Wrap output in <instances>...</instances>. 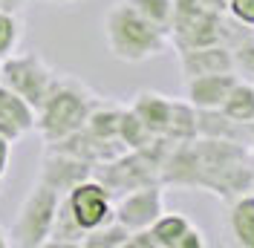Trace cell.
<instances>
[{"label":"cell","mask_w":254,"mask_h":248,"mask_svg":"<svg viewBox=\"0 0 254 248\" xmlns=\"http://www.w3.org/2000/svg\"><path fill=\"white\" fill-rule=\"evenodd\" d=\"M61 193L52 190L49 185L38 182L26 193V199L17 211V219L9 231V240L12 246L17 248H44L49 240V231H52V222H55V214L61 208Z\"/></svg>","instance_id":"obj_4"},{"label":"cell","mask_w":254,"mask_h":248,"mask_svg":"<svg viewBox=\"0 0 254 248\" xmlns=\"http://www.w3.org/2000/svg\"><path fill=\"white\" fill-rule=\"evenodd\" d=\"M119 139H122V144L127 150H142V147H147L150 141L156 139V133L130 107H125L122 110V122H119Z\"/></svg>","instance_id":"obj_21"},{"label":"cell","mask_w":254,"mask_h":248,"mask_svg":"<svg viewBox=\"0 0 254 248\" xmlns=\"http://www.w3.org/2000/svg\"><path fill=\"white\" fill-rule=\"evenodd\" d=\"M26 3H29V0H0V12H12V15H20Z\"/></svg>","instance_id":"obj_31"},{"label":"cell","mask_w":254,"mask_h":248,"mask_svg":"<svg viewBox=\"0 0 254 248\" xmlns=\"http://www.w3.org/2000/svg\"><path fill=\"white\" fill-rule=\"evenodd\" d=\"M208 243H205V237H202V231H196L193 225H190L188 231H185V237L179 240V246L176 248H205Z\"/></svg>","instance_id":"obj_29"},{"label":"cell","mask_w":254,"mask_h":248,"mask_svg":"<svg viewBox=\"0 0 254 248\" xmlns=\"http://www.w3.org/2000/svg\"><path fill=\"white\" fill-rule=\"evenodd\" d=\"M231 55H234L237 78L254 84V35H237L231 44Z\"/></svg>","instance_id":"obj_24"},{"label":"cell","mask_w":254,"mask_h":248,"mask_svg":"<svg viewBox=\"0 0 254 248\" xmlns=\"http://www.w3.org/2000/svg\"><path fill=\"white\" fill-rule=\"evenodd\" d=\"M234 32L225 29V12H199V15L190 20L182 32L171 35L176 49H188V47H214V44H234Z\"/></svg>","instance_id":"obj_10"},{"label":"cell","mask_w":254,"mask_h":248,"mask_svg":"<svg viewBox=\"0 0 254 248\" xmlns=\"http://www.w3.org/2000/svg\"><path fill=\"white\" fill-rule=\"evenodd\" d=\"M188 228H190V219L185 217V214L165 211V214L150 225V234H153V240H156V248H176Z\"/></svg>","instance_id":"obj_19"},{"label":"cell","mask_w":254,"mask_h":248,"mask_svg":"<svg viewBox=\"0 0 254 248\" xmlns=\"http://www.w3.org/2000/svg\"><path fill=\"white\" fill-rule=\"evenodd\" d=\"M199 156V190L217 193L234 202L240 193L252 190V147L234 139H196Z\"/></svg>","instance_id":"obj_1"},{"label":"cell","mask_w":254,"mask_h":248,"mask_svg":"<svg viewBox=\"0 0 254 248\" xmlns=\"http://www.w3.org/2000/svg\"><path fill=\"white\" fill-rule=\"evenodd\" d=\"M9 153H12V141L0 136V179L6 176V168H9Z\"/></svg>","instance_id":"obj_30"},{"label":"cell","mask_w":254,"mask_h":248,"mask_svg":"<svg viewBox=\"0 0 254 248\" xmlns=\"http://www.w3.org/2000/svg\"><path fill=\"white\" fill-rule=\"evenodd\" d=\"M130 110L142 119L156 136H165L168 130V119H171V98L162 93H153V90H142V93L133 95V104Z\"/></svg>","instance_id":"obj_14"},{"label":"cell","mask_w":254,"mask_h":248,"mask_svg":"<svg viewBox=\"0 0 254 248\" xmlns=\"http://www.w3.org/2000/svg\"><path fill=\"white\" fill-rule=\"evenodd\" d=\"M122 110L119 104H107V101H98L93 107V113L87 116V130L98 136V139H119V122H122Z\"/></svg>","instance_id":"obj_20"},{"label":"cell","mask_w":254,"mask_h":248,"mask_svg":"<svg viewBox=\"0 0 254 248\" xmlns=\"http://www.w3.org/2000/svg\"><path fill=\"white\" fill-rule=\"evenodd\" d=\"M179 69H182V81L196 75H211V72H234V55L228 44L188 47L179 49Z\"/></svg>","instance_id":"obj_11"},{"label":"cell","mask_w":254,"mask_h":248,"mask_svg":"<svg viewBox=\"0 0 254 248\" xmlns=\"http://www.w3.org/2000/svg\"><path fill=\"white\" fill-rule=\"evenodd\" d=\"M199 12H205V6L199 3V0H174V20H171V35L176 32H182L188 26L193 17L199 15Z\"/></svg>","instance_id":"obj_26"},{"label":"cell","mask_w":254,"mask_h":248,"mask_svg":"<svg viewBox=\"0 0 254 248\" xmlns=\"http://www.w3.org/2000/svg\"><path fill=\"white\" fill-rule=\"evenodd\" d=\"M165 139L171 141H193L199 139V110L188 98H171V119Z\"/></svg>","instance_id":"obj_15"},{"label":"cell","mask_w":254,"mask_h":248,"mask_svg":"<svg viewBox=\"0 0 254 248\" xmlns=\"http://www.w3.org/2000/svg\"><path fill=\"white\" fill-rule=\"evenodd\" d=\"M66 208H69V214L75 217L84 231H93L98 225H104V222H110L113 219V196L107 193V187L101 185L98 179H87V182H81L75 185L66 196Z\"/></svg>","instance_id":"obj_7"},{"label":"cell","mask_w":254,"mask_h":248,"mask_svg":"<svg viewBox=\"0 0 254 248\" xmlns=\"http://www.w3.org/2000/svg\"><path fill=\"white\" fill-rule=\"evenodd\" d=\"M144 20H150L156 29L168 32L171 38V20H174V0H127Z\"/></svg>","instance_id":"obj_23"},{"label":"cell","mask_w":254,"mask_h":248,"mask_svg":"<svg viewBox=\"0 0 254 248\" xmlns=\"http://www.w3.org/2000/svg\"><path fill=\"white\" fill-rule=\"evenodd\" d=\"M220 110L228 116V119H231V122L252 124L254 122V84H252V81H243V78H240Z\"/></svg>","instance_id":"obj_18"},{"label":"cell","mask_w":254,"mask_h":248,"mask_svg":"<svg viewBox=\"0 0 254 248\" xmlns=\"http://www.w3.org/2000/svg\"><path fill=\"white\" fill-rule=\"evenodd\" d=\"M228 17L240 26L254 29V0H228Z\"/></svg>","instance_id":"obj_27"},{"label":"cell","mask_w":254,"mask_h":248,"mask_svg":"<svg viewBox=\"0 0 254 248\" xmlns=\"http://www.w3.org/2000/svg\"><path fill=\"white\" fill-rule=\"evenodd\" d=\"M162 214H165V185L162 182L136 187L125 196H119L116 208H113V217L122 225H127L130 231L150 228Z\"/></svg>","instance_id":"obj_6"},{"label":"cell","mask_w":254,"mask_h":248,"mask_svg":"<svg viewBox=\"0 0 254 248\" xmlns=\"http://www.w3.org/2000/svg\"><path fill=\"white\" fill-rule=\"evenodd\" d=\"M55 81H58V72L35 52H20V55L12 52L3 58V66H0V84L23 95L35 110L44 104Z\"/></svg>","instance_id":"obj_5"},{"label":"cell","mask_w":254,"mask_h":248,"mask_svg":"<svg viewBox=\"0 0 254 248\" xmlns=\"http://www.w3.org/2000/svg\"><path fill=\"white\" fill-rule=\"evenodd\" d=\"M12 246V240H9V231H3L0 228V248H9Z\"/></svg>","instance_id":"obj_33"},{"label":"cell","mask_w":254,"mask_h":248,"mask_svg":"<svg viewBox=\"0 0 254 248\" xmlns=\"http://www.w3.org/2000/svg\"><path fill=\"white\" fill-rule=\"evenodd\" d=\"M240 78L237 72H211L185 81V98L196 110H220Z\"/></svg>","instance_id":"obj_13"},{"label":"cell","mask_w":254,"mask_h":248,"mask_svg":"<svg viewBox=\"0 0 254 248\" xmlns=\"http://www.w3.org/2000/svg\"><path fill=\"white\" fill-rule=\"evenodd\" d=\"M101 98L81 84L78 78H66L58 75L55 87L49 90V95L44 98V104L38 107V124L35 130L41 133V139L47 141H58L69 133L81 130L87 124V116L93 113V107Z\"/></svg>","instance_id":"obj_3"},{"label":"cell","mask_w":254,"mask_h":248,"mask_svg":"<svg viewBox=\"0 0 254 248\" xmlns=\"http://www.w3.org/2000/svg\"><path fill=\"white\" fill-rule=\"evenodd\" d=\"M38 124V110L32 107L23 95L9 90L6 84H0V136L9 141L26 136Z\"/></svg>","instance_id":"obj_12"},{"label":"cell","mask_w":254,"mask_h":248,"mask_svg":"<svg viewBox=\"0 0 254 248\" xmlns=\"http://www.w3.org/2000/svg\"><path fill=\"white\" fill-rule=\"evenodd\" d=\"M20 38H23L20 17L12 15V12H0V61L15 52V47L20 44Z\"/></svg>","instance_id":"obj_25"},{"label":"cell","mask_w":254,"mask_h":248,"mask_svg":"<svg viewBox=\"0 0 254 248\" xmlns=\"http://www.w3.org/2000/svg\"><path fill=\"white\" fill-rule=\"evenodd\" d=\"M55 3H72V0H55Z\"/></svg>","instance_id":"obj_34"},{"label":"cell","mask_w":254,"mask_h":248,"mask_svg":"<svg viewBox=\"0 0 254 248\" xmlns=\"http://www.w3.org/2000/svg\"><path fill=\"white\" fill-rule=\"evenodd\" d=\"M84 237H87V231L75 222V217H72L69 208H66V202L61 199V208H58V214H55V222H52V231H49L47 246H52V248L84 246Z\"/></svg>","instance_id":"obj_17"},{"label":"cell","mask_w":254,"mask_h":248,"mask_svg":"<svg viewBox=\"0 0 254 248\" xmlns=\"http://www.w3.org/2000/svg\"><path fill=\"white\" fill-rule=\"evenodd\" d=\"M47 147L66 156H75V159H84L90 165H101V162H110L116 156L127 153L122 139H98L87 127H81V130H75V133H69V136H64L58 141H49Z\"/></svg>","instance_id":"obj_9"},{"label":"cell","mask_w":254,"mask_h":248,"mask_svg":"<svg viewBox=\"0 0 254 248\" xmlns=\"http://www.w3.org/2000/svg\"><path fill=\"white\" fill-rule=\"evenodd\" d=\"M0 66H3V61H0Z\"/></svg>","instance_id":"obj_35"},{"label":"cell","mask_w":254,"mask_h":248,"mask_svg":"<svg viewBox=\"0 0 254 248\" xmlns=\"http://www.w3.org/2000/svg\"><path fill=\"white\" fill-rule=\"evenodd\" d=\"M228 205V228L234 234V243L243 248H254V190L240 193Z\"/></svg>","instance_id":"obj_16"},{"label":"cell","mask_w":254,"mask_h":248,"mask_svg":"<svg viewBox=\"0 0 254 248\" xmlns=\"http://www.w3.org/2000/svg\"><path fill=\"white\" fill-rule=\"evenodd\" d=\"M125 248H156V240H153L150 228H142V231L130 234V240H127Z\"/></svg>","instance_id":"obj_28"},{"label":"cell","mask_w":254,"mask_h":248,"mask_svg":"<svg viewBox=\"0 0 254 248\" xmlns=\"http://www.w3.org/2000/svg\"><path fill=\"white\" fill-rule=\"evenodd\" d=\"M93 168L95 165L84 162V159H75V156H66V153H58V150H49L47 147L41 171H38V182H44L52 190H58L61 196H66L75 185L93 179Z\"/></svg>","instance_id":"obj_8"},{"label":"cell","mask_w":254,"mask_h":248,"mask_svg":"<svg viewBox=\"0 0 254 248\" xmlns=\"http://www.w3.org/2000/svg\"><path fill=\"white\" fill-rule=\"evenodd\" d=\"M130 234L133 231L127 225H122L119 219L113 217L110 222H104V225H98L93 231H87L81 248H125L127 240H130Z\"/></svg>","instance_id":"obj_22"},{"label":"cell","mask_w":254,"mask_h":248,"mask_svg":"<svg viewBox=\"0 0 254 248\" xmlns=\"http://www.w3.org/2000/svg\"><path fill=\"white\" fill-rule=\"evenodd\" d=\"M104 38L107 49L116 61L122 63H142L165 52L168 32L156 29L150 20H144L127 0L116 3L104 15Z\"/></svg>","instance_id":"obj_2"},{"label":"cell","mask_w":254,"mask_h":248,"mask_svg":"<svg viewBox=\"0 0 254 248\" xmlns=\"http://www.w3.org/2000/svg\"><path fill=\"white\" fill-rule=\"evenodd\" d=\"M205 9H211V12H225L228 15V0H199Z\"/></svg>","instance_id":"obj_32"}]
</instances>
